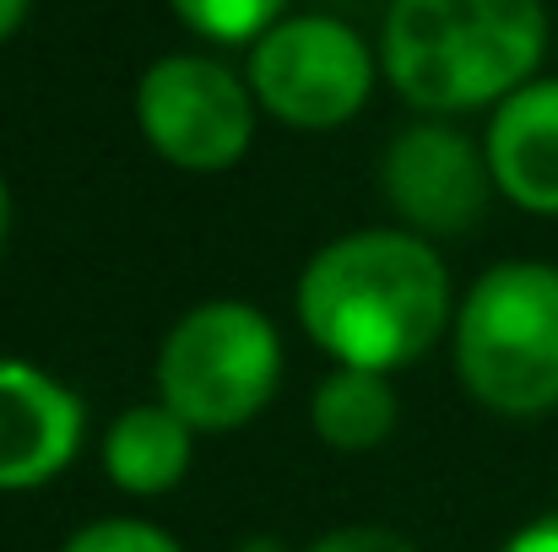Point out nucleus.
Masks as SVG:
<instances>
[{"label":"nucleus","mask_w":558,"mask_h":552,"mask_svg":"<svg viewBox=\"0 0 558 552\" xmlns=\"http://www.w3.org/2000/svg\"><path fill=\"white\" fill-rule=\"evenodd\" d=\"M277 373H282V347L271 320L239 298L190 309L158 353L163 406L201 433L244 428L271 401Z\"/></svg>","instance_id":"nucleus-4"},{"label":"nucleus","mask_w":558,"mask_h":552,"mask_svg":"<svg viewBox=\"0 0 558 552\" xmlns=\"http://www.w3.org/2000/svg\"><path fill=\"white\" fill-rule=\"evenodd\" d=\"M456 368L505 417L558 406V266L510 260L477 277L456 315Z\"/></svg>","instance_id":"nucleus-3"},{"label":"nucleus","mask_w":558,"mask_h":552,"mask_svg":"<svg viewBox=\"0 0 558 552\" xmlns=\"http://www.w3.org/2000/svg\"><path fill=\"white\" fill-rule=\"evenodd\" d=\"M310 552H417L412 542H401L396 531H374V526H348V531H331L320 537Z\"/></svg>","instance_id":"nucleus-14"},{"label":"nucleus","mask_w":558,"mask_h":552,"mask_svg":"<svg viewBox=\"0 0 558 552\" xmlns=\"http://www.w3.org/2000/svg\"><path fill=\"white\" fill-rule=\"evenodd\" d=\"M174 11L195 33L239 44V38H266L271 16L282 11V0H174Z\"/></svg>","instance_id":"nucleus-12"},{"label":"nucleus","mask_w":558,"mask_h":552,"mask_svg":"<svg viewBox=\"0 0 558 552\" xmlns=\"http://www.w3.org/2000/svg\"><path fill=\"white\" fill-rule=\"evenodd\" d=\"M255 98L293 131H331L364 109L374 60L364 38L337 16L277 22L250 54Z\"/></svg>","instance_id":"nucleus-5"},{"label":"nucleus","mask_w":558,"mask_h":552,"mask_svg":"<svg viewBox=\"0 0 558 552\" xmlns=\"http://www.w3.org/2000/svg\"><path fill=\"white\" fill-rule=\"evenodd\" d=\"M136 120L147 142L190 174L233 169L255 136V109L244 82L228 65L201 54H169L142 76Z\"/></svg>","instance_id":"nucleus-6"},{"label":"nucleus","mask_w":558,"mask_h":552,"mask_svg":"<svg viewBox=\"0 0 558 552\" xmlns=\"http://www.w3.org/2000/svg\"><path fill=\"white\" fill-rule=\"evenodd\" d=\"M396 428V390L385 373L369 368H337L315 390V433L337 450H369Z\"/></svg>","instance_id":"nucleus-11"},{"label":"nucleus","mask_w":558,"mask_h":552,"mask_svg":"<svg viewBox=\"0 0 558 552\" xmlns=\"http://www.w3.org/2000/svg\"><path fill=\"white\" fill-rule=\"evenodd\" d=\"M488 174L526 206L558 217V82H526L488 125Z\"/></svg>","instance_id":"nucleus-9"},{"label":"nucleus","mask_w":558,"mask_h":552,"mask_svg":"<svg viewBox=\"0 0 558 552\" xmlns=\"http://www.w3.org/2000/svg\"><path fill=\"white\" fill-rule=\"evenodd\" d=\"M27 16V0H0V38H11Z\"/></svg>","instance_id":"nucleus-16"},{"label":"nucleus","mask_w":558,"mask_h":552,"mask_svg":"<svg viewBox=\"0 0 558 552\" xmlns=\"http://www.w3.org/2000/svg\"><path fill=\"white\" fill-rule=\"evenodd\" d=\"M5 233H11V195H5V184H0V244H5Z\"/></svg>","instance_id":"nucleus-17"},{"label":"nucleus","mask_w":558,"mask_h":552,"mask_svg":"<svg viewBox=\"0 0 558 552\" xmlns=\"http://www.w3.org/2000/svg\"><path fill=\"white\" fill-rule=\"evenodd\" d=\"M190 428L180 412H169L163 401L158 406H131L114 417L109 439H104V466L114 477V488L125 493H169L180 477L190 471Z\"/></svg>","instance_id":"nucleus-10"},{"label":"nucleus","mask_w":558,"mask_h":552,"mask_svg":"<svg viewBox=\"0 0 558 552\" xmlns=\"http://www.w3.org/2000/svg\"><path fill=\"white\" fill-rule=\"evenodd\" d=\"M505 552H558V510L554 515H543V520H532L526 531H515Z\"/></svg>","instance_id":"nucleus-15"},{"label":"nucleus","mask_w":558,"mask_h":552,"mask_svg":"<svg viewBox=\"0 0 558 552\" xmlns=\"http://www.w3.org/2000/svg\"><path fill=\"white\" fill-rule=\"evenodd\" d=\"M543 44V0H396L385 16V76L407 103L461 114L521 93Z\"/></svg>","instance_id":"nucleus-2"},{"label":"nucleus","mask_w":558,"mask_h":552,"mask_svg":"<svg viewBox=\"0 0 558 552\" xmlns=\"http://www.w3.org/2000/svg\"><path fill=\"white\" fill-rule=\"evenodd\" d=\"M450 315V271L412 233H348L299 277V320L342 368H401L423 358Z\"/></svg>","instance_id":"nucleus-1"},{"label":"nucleus","mask_w":558,"mask_h":552,"mask_svg":"<svg viewBox=\"0 0 558 552\" xmlns=\"http://www.w3.org/2000/svg\"><path fill=\"white\" fill-rule=\"evenodd\" d=\"M82 444V401L44 368L0 364V493L44 488Z\"/></svg>","instance_id":"nucleus-8"},{"label":"nucleus","mask_w":558,"mask_h":552,"mask_svg":"<svg viewBox=\"0 0 558 552\" xmlns=\"http://www.w3.org/2000/svg\"><path fill=\"white\" fill-rule=\"evenodd\" d=\"M244 552H282V548H277V542H250Z\"/></svg>","instance_id":"nucleus-18"},{"label":"nucleus","mask_w":558,"mask_h":552,"mask_svg":"<svg viewBox=\"0 0 558 552\" xmlns=\"http://www.w3.org/2000/svg\"><path fill=\"white\" fill-rule=\"evenodd\" d=\"M385 195L423 233H461L488 200V163L461 131L417 125L385 152Z\"/></svg>","instance_id":"nucleus-7"},{"label":"nucleus","mask_w":558,"mask_h":552,"mask_svg":"<svg viewBox=\"0 0 558 552\" xmlns=\"http://www.w3.org/2000/svg\"><path fill=\"white\" fill-rule=\"evenodd\" d=\"M60 552H180V542L142 520H98V526L76 531Z\"/></svg>","instance_id":"nucleus-13"}]
</instances>
